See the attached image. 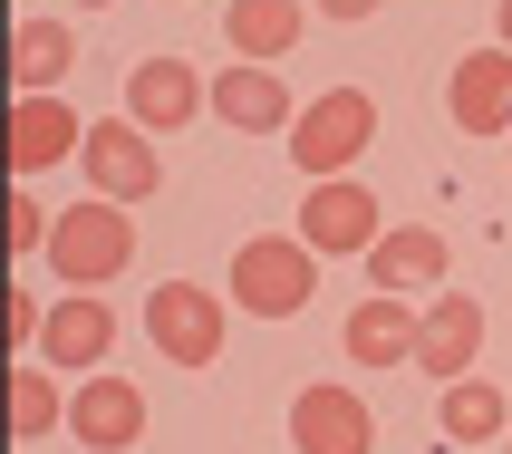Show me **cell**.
Listing matches in <instances>:
<instances>
[{"mask_svg":"<svg viewBox=\"0 0 512 454\" xmlns=\"http://www.w3.org/2000/svg\"><path fill=\"white\" fill-rule=\"evenodd\" d=\"M39 242H49V213H39L29 194H10V184H0V252L20 261V252H39Z\"/></svg>","mask_w":512,"mask_h":454,"instance_id":"21","label":"cell"},{"mask_svg":"<svg viewBox=\"0 0 512 454\" xmlns=\"http://www.w3.org/2000/svg\"><path fill=\"white\" fill-rule=\"evenodd\" d=\"M68 435H78L87 454H126L145 435V387L136 377H78V387H68Z\"/></svg>","mask_w":512,"mask_h":454,"instance_id":"10","label":"cell"},{"mask_svg":"<svg viewBox=\"0 0 512 454\" xmlns=\"http://www.w3.org/2000/svg\"><path fill=\"white\" fill-rule=\"evenodd\" d=\"M445 261H455V252H445V232H435V223H397V232H377V242H368V281L387 290V300H416V290L435 300Z\"/></svg>","mask_w":512,"mask_h":454,"instance_id":"15","label":"cell"},{"mask_svg":"<svg viewBox=\"0 0 512 454\" xmlns=\"http://www.w3.org/2000/svg\"><path fill=\"white\" fill-rule=\"evenodd\" d=\"M203 116H223V126H242V136H290L300 97L281 87V68H242V58H232L223 78H203Z\"/></svg>","mask_w":512,"mask_h":454,"instance_id":"11","label":"cell"},{"mask_svg":"<svg viewBox=\"0 0 512 454\" xmlns=\"http://www.w3.org/2000/svg\"><path fill=\"white\" fill-rule=\"evenodd\" d=\"M435 426L455 435V445H484V435H512V406L493 377H455L445 387V406H435Z\"/></svg>","mask_w":512,"mask_h":454,"instance_id":"20","label":"cell"},{"mask_svg":"<svg viewBox=\"0 0 512 454\" xmlns=\"http://www.w3.org/2000/svg\"><path fill=\"white\" fill-rule=\"evenodd\" d=\"M223 329H232L223 290L155 281V300H145V339H155V358H174V368H213V358H223Z\"/></svg>","mask_w":512,"mask_h":454,"instance_id":"4","label":"cell"},{"mask_svg":"<svg viewBox=\"0 0 512 454\" xmlns=\"http://www.w3.org/2000/svg\"><path fill=\"white\" fill-rule=\"evenodd\" d=\"M300 20H310V0H232L223 10V39L242 68H281L300 49Z\"/></svg>","mask_w":512,"mask_h":454,"instance_id":"16","label":"cell"},{"mask_svg":"<svg viewBox=\"0 0 512 454\" xmlns=\"http://www.w3.org/2000/svg\"><path fill=\"white\" fill-rule=\"evenodd\" d=\"M78 10H107V0H78Z\"/></svg>","mask_w":512,"mask_h":454,"instance_id":"25","label":"cell"},{"mask_svg":"<svg viewBox=\"0 0 512 454\" xmlns=\"http://www.w3.org/2000/svg\"><path fill=\"white\" fill-rule=\"evenodd\" d=\"M339 348L358 358V368H397V358H416V310H406V300H387V290H368V300L348 310Z\"/></svg>","mask_w":512,"mask_h":454,"instance_id":"17","label":"cell"},{"mask_svg":"<svg viewBox=\"0 0 512 454\" xmlns=\"http://www.w3.org/2000/svg\"><path fill=\"white\" fill-rule=\"evenodd\" d=\"M368 136H377L368 87H329V97H310V107L290 116V165L310 174V184H339V174L368 155Z\"/></svg>","mask_w":512,"mask_h":454,"instance_id":"3","label":"cell"},{"mask_svg":"<svg viewBox=\"0 0 512 454\" xmlns=\"http://www.w3.org/2000/svg\"><path fill=\"white\" fill-rule=\"evenodd\" d=\"M377 232H387L377 194L339 174V184H310V203H300V232H290V242H300L310 261H339V252H358V261H368V242H377Z\"/></svg>","mask_w":512,"mask_h":454,"instance_id":"7","label":"cell"},{"mask_svg":"<svg viewBox=\"0 0 512 454\" xmlns=\"http://www.w3.org/2000/svg\"><path fill=\"white\" fill-rule=\"evenodd\" d=\"M78 136H87V116L68 107V97H10V116H0V184H10V174L68 165Z\"/></svg>","mask_w":512,"mask_h":454,"instance_id":"5","label":"cell"},{"mask_svg":"<svg viewBox=\"0 0 512 454\" xmlns=\"http://www.w3.org/2000/svg\"><path fill=\"white\" fill-rule=\"evenodd\" d=\"M203 116V78L184 58H136L126 68V126L136 136H174V126H194Z\"/></svg>","mask_w":512,"mask_h":454,"instance_id":"14","label":"cell"},{"mask_svg":"<svg viewBox=\"0 0 512 454\" xmlns=\"http://www.w3.org/2000/svg\"><path fill=\"white\" fill-rule=\"evenodd\" d=\"M0 426H10V435H49V426H68L58 377H49V368H0Z\"/></svg>","mask_w":512,"mask_h":454,"instance_id":"19","label":"cell"},{"mask_svg":"<svg viewBox=\"0 0 512 454\" xmlns=\"http://www.w3.org/2000/svg\"><path fill=\"white\" fill-rule=\"evenodd\" d=\"M493 29H503V49H512V0H503V10H493Z\"/></svg>","mask_w":512,"mask_h":454,"instance_id":"24","label":"cell"},{"mask_svg":"<svg viewBox=\"0 0 512 454\" xmlns=\"http://www.w3.org/2000/svg\"><path fill=\"white\" fill-rule=\"evenodd\" d=\"M39 261H49V281H68V290H97V281H116L126 261H136V223L116 213V203H68V213H49V242H39Z\"/></svg>","mask_w":512,"mask_h":454,"instance_id":"1","label":"cell"},{"mask_svg":"<svg viewBox=\"0 0 512 454\" xmlns=\"http://www.w3.org/2000/svg\"><path fill=\"white\" fill-rule=\"evenodd\" d=\"M232 310H252V319H300L319 300V261L290 242V232H252L242 252H232V290H223Z\"/></svg>","mask_w":512,"mask_h":454,"instance_id":"2","label":"cell"},{"mask_svg":"<svg viewBox=\"0 0 512 454\" xmlns=\"http://www.w3.org/2000/svg\"><path fill=\"white\" fill-rule=\"evenodd\" d=\"M310 10H319V20H368L377 0H310Z\"/></svg>","mask_w":512,"mask_h":454,"instance_id":"23","label":"cell"},{"mask_svg":"<svg viewBox=\"0 0 512 454\" xmlns=\"http://www.w3.org/2000/svg\"><path fill=\"white\" fill-rule=\"evenodd\" d=\"M78 165H87V194L116 203V213H126V203H145L155 184H165V155H155V136H136L126 116H116V126H87V136H78Z\"/></svg>","mask_w":512,"mask_h":454,"instance_id":"6","label":"cell"},{"mask_svg":"<svg viewBox=\"0 0 512 454\" xmlns=\"http://www.w3.org/2000/svg\"><path fill=\"white\" fill-rule=\"evenodd\" d=\"M503 454H512V435H503Z\"/></svg>","mask_w":512,"mask_h":454,"instance_id":"26","label":"cell"},{"mask_svg":"<svg viewBox=\"0 0 512 454\" xmlns=\"http://www.w3.org/2000/svg\"><path fill=\"white\" fill-rule=\"evenodd\" d=\"M474 348H484V300L474 290H435L416 310V368L435 387H455V377H474Z\"/></svg>","mask_w":512,"mask_h":454,"instance_id":"9","label":"cell"},{"mask_svg":"<svg viewBox=\"0 0 512 454\" xmlns=\"http://www.w3.org/2000/svg\"><path fill=\"white\" fill-rule=\"evenodd\" d=\"M39 368H78V377H97V358H107L116 348V310L107 300H97V290H68V300H49V310H39Z\"/></svg>","mask_w":512,"mask_h":454,"instance_id":"8","label":"cell"},{"mask_svg":"<svg viewBox=\"0 0 512 454\" xmlns=\"http://www.w3.org/2000/svg\"><path fill=\"white\" fill-rule=\"evenodd\" d=\"M39 339V300H29L20 281H0V358H10V348H29Z\"/></svg>","mask_w":512,"mask_h":454,"instance_id":"22","label":"cell"},{"mask_svg":"<svg viewBox=\"0 0 512 454\" xmlns=\"http://www.w3.org/2000/svg\"><path fill=\"white\" fill-rule=\"evenodd\" d=\"M290 445L300 454H368L377 416H368L358 387H300V397H290Z\"/></svg>","mask_w":512,"mask_h":454,"instance_id":"12","label":"cell"},{"mask_svg":"<svg viewBox=\"0 0 512 454\" xmlns=\"http://www.w3.org/2000/svg\"><path fill=\"white\" fill-rule=\"evenodd\" d=\"M68 68H78L68 20H20V29H10V87H20V97H58Z\"/></svg>","mask_w":512,"mask_h":454,"instance_id":"18","label":"cell"},{"mask_svg":"<svg viewBox=\"0 0 512 454\" xmlns=\"http://www.w3.org/2000/svg\"><path fill=\"white\" fill-rule=\"evenodd\" d=\"M445 116L464 136H512V49H464L445 78Z\"/></svg>","mask_w":512,"mask_h":454,"instance_id":"13","label":"cell"}]
</instances>
